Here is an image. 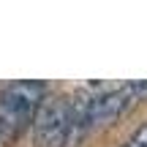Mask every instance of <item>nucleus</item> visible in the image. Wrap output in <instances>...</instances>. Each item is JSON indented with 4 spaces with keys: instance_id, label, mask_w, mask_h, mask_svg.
<instances>
[{
    "instance_id": "4",
    "label": "nucleus",
    "mask_w": 147,
    "mask_h": 147,
    "mask_svg": "<svg viewBox=\"0 0 147 147\" xmlns=\"http://www.w3.org/2000/svg\"><path fill=\"white\" fill-rule=\"evenodd\" d=\"M0 144H3V139H0Z\"/></svg>"
},
{
    "instance_id": "2",
    "label": "nucleus",
    "mask_w": 147,
    "mask_h": 147,
    "mask_svg": "<svg viewBox=\"0 0 147 147\" xmlns=\"http://www.w3.org/2000/svg\"><path fill=\"white\" fill-rule=\"evenodd\" d=\"M71 125V98H44L33 117V139L38 147H65Z\"/></svg>"
},
{
    "instance_id": "3",
    "label": "nucleus",
    "mask_w": 147,
    "mask_h": 147,
    "mask_svg": "<svg viewBox=\"0 0 147 147\" xmlns=\"http://www.w3.org/2000/svg\"><path fill=\"white\" fill-rule=\"evenodd\" d=\"M123 147H147V123L142 128H139V131H134L131 136H128V142L123 144Z\"/></svg>"
},
{
    "instance_id": "1",
    "label": "nucleus",
    "mask_w": 147,
    "mask_h": 147,
    "mask_svg": "<svg viewBox=\"0 0 147 147\" xmlns=\"http://www.w3.org/2000/svg\"><path fill=\"white\" fill-rule=\"evenodd\" d=\"M44 95H47V87L44 82H36V79L14 82L0 93V139L3 144L14 142L33 123Z\"/></svg>"
}]
</instances>
